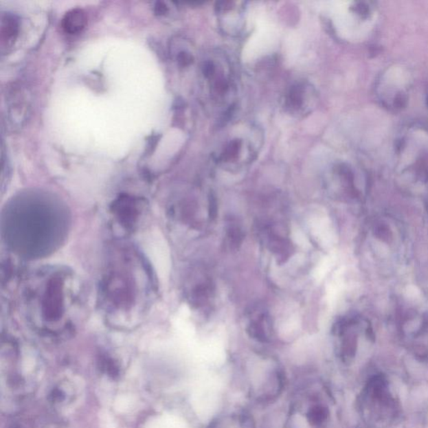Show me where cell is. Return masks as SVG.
Masks as SVG:
<instances>
[{"mask_svg": "<svg viewBox=\"0 0 428 428\" xmlns=\"http://www.w3.org/2000/svg\"><path fill=\"white\" fill-rule=\"evenodd\" d=\"M298 415L310 428H324L329 419V408L319 398L312 396L300 404Z\"/></svg>", "mask_w": 428, "mask_h": 428, "instance_id": "5b68a950", "label": "cell"}, {"mask_svg": "<svg viewBox=\"0 0 428 428\" xmlns=\"http://www.w3.org/2000/svg\"><path fill=\"white\" fill-rule=\"evenodd\" d=\"M102 310L115 325H133L148 310L155 291L151 269L136 249L115 248L100 284Z\"/></svg>", "mask_w": 428, "mask_h": 428, "instance_id": "6da1fadb", "label": "cell"}, {"mask_svg": "<svg viewBox=\"0 0 428 428\" xmlns=\"http://www.w3.org/2000/svg\"><path fill=\"white\" fill-rule=\"evenodd\" d=\"M144 207L141 199L124 194L115 200L111 211L118 225L130 232L137 226Z\"/></svg>", "mask_w": 428, "mask_h": 428, "instance_id": "277c9868", "label": "cell"}, {"mask_svg": "<svg viewBox=\"0 0 428 428\" xmlns=\"http://www.w3.org/2000/svg\"><path fill=\"white\" fill-rule=\"evenodd\" d=\"M30 212L25 210L23 206L13 207L8 217V233L10 234L11 240L16 242L17 245L21 244L27 249V245H30V251H45L44 245L48 244L46 238L49 240L53 235V229L56 225H53V218L49 216V210H38V205L30 206Z\"/></svg>", "mask_w": 428, "mask_h": 428, "instance_id": "3957f363", "label": "cell"}, {"mask_svg": "<svg viewBox=\"0 0 428 428\" xmlns=\"http://www.w3.org/2000/svg\"><path fill=\"white\" fill-rule=\"evenodd\" d=\"M19 33L18 19L13 15H3L1 23V45L9 46L13 44Z\"/></svg>", "mask_w": 428, "mask_h": 428, "instance_id": "52a82bcc", "label": "cell"}, {"mask_svg": "<svg viewBox=\"0 0 428 428\" xmlns=\"http://www.w3.org/2000/svg\"><path fill=\"white\" fill-rule=\"evenodd\" d=\"M14 428H19V427H14Z\"/></svg>", "mask_w": 428, "mask_h": 428, "instance_id": "2e32d148", "label": "cell"}, {"mask_svg": "<svg viewBox=\"0 0 428 428\" xmlns=\"http://www.w3.org/2000/svg\"><path fill=\"white\" fill-rule=\"evenodd\" d=\"M211 428H249V425L241 416H230L219 420Z\"/></svg>", "mask_w": 428, "mask_h": 428, "instance_id": "ba28073f", "label": "cell"}, {"mask_svg": "<svg viewBox=\"0 0 428 428\" xmlns=\"http://www.w3.org/2000/svg\"><path fill=\"white\" fill-rule=\"evenodd\" d=\"M177 60H179L180 65L186 67V65H190L192 63V56L187 52H181L179 56H177Z\"/></svg>", "mask_w": 428, "mask_h": 428, "instance_id": "8fae6325", "label": "cell"}, {"mask_svg": "<svg viewBox=\"0 0 428 428\" xmlns=\"http://www.w3.org/2000/svg\"><path fill=\"white\" fill-rule=\"evenodd\" d=\"M214 72V65L212 63H207L203 67V74L206 77H210Z\"/></svg>", "mask_w": 428, "mask_h": 428, "instance_id": "7c38bea8", "label": "cell"}, {"mask_svg": "<svg viewBox=\"0 0 428 428\" xmlns=\"http://www.w3.org/2000/svg\"><path fill=\"white\" fill-rule=\"evenodd\" d=\"M354 8H356L357 12L359 14H366L368 13V7L365 6L363 3H358Z\"/></svg>", "mask_w": 428, "mask_h": 428, "instance_id": "5bb4252c", "label": "cell"}, {"mask_svg": "<svg viewBox=\"0 0 428 428\" xmlns=\"http://www.w3.org/2000/svg\"><path fill=\"white\" fill-rule=\"evenodd\" d=\"M168 8L163 2H157L155 5V12L158 15H163L167 13Z\"/></svg>", "mask_w": 428, "mask_h": 428, "instance_id": "4fadbf2b", "label": "cell"}, {"mask_svg": "<svg viewBox=\"0 0 428 428\" xmlns=\"http://www.w3.org/2000/svg\"><path fill=\"white\" fill-rule=\"evenodd\" d=\"M38 278L29 291L33 321L45 330L67 327L77 299L74 277L67 271H51Z\"/></svg>", "mask_w": 428, "mask_h": 428, "instance_id": "7a4b0ae2", "label": "cell"}, {"mask_svg": "<svg viewBox=\"0 0 428 428\" xmlns=\"http://www.w3.org/2000/svg\"><path fill=\"white\" fill-rule=\"evenodd\" d=\"M427 105H428V98H427Z\"/></svg>", "mask_w": 428, "mask_h": 428, "instance_id": "9a60e30c", "label": "cell"}, {"mask_svg": "<svg viewBox=\"0 0 428 428\" xmlns=\"http://www.w3.org/2000/svg\"><path fill=\"white\" fill-rule=\"evenodd\" d=\"M290 102L293 106L298 107L302 104V90L300 87L292 89L290 94Z\"/></svg>", "mask_w": 428, "mask_h": 428, "instance_id": "9c48e42d", "label": "cell"}, {"mask_svg": "<svg viewBox=\"0 0 428 428\" xmlns=\"http://www.w3.org/2000/svg\"><path fill=\"white\" fill-rule=\"evenodd\" d=\"M87 24V13L79 8L68 11L61 21L64 32L71 34L82 32Z\"/></svg>", "mask_w": 428, "mask_h": 428, "instance_id": "8992f818", "label": "cell"}, {"mask_svg": "<svg viewBox=\"0 0 428 428\" xmlns=\"http://www.w3.org/2000/svg\"><path fill=\"white\" fill-rule=\"evenodd\" d=\"M240 148V141H234L231 142L229 148L226 150L225 157L229 158H232L236 156L238 150Z\"/></svg>", "mask_w": 428, "mask_h": 428, "instance_id": "30bf717a", "label": "cell"}]
</instances>
